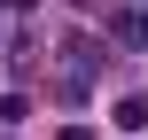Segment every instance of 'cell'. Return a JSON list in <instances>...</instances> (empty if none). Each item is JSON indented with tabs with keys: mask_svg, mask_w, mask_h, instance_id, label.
Masks as SVG:
<instances>
[{
	"mask_svg": "<svg viewBox=\"0 0 148 140\" xmlns=\"http://www.w3.org/2000/svg\"><path fill=\"white\" fill-rule=\"evenodd\" d=\"M109 39H125V47H148V8H117V16H109Z\"/></svg>",
	"mask_w": 148,
	"mask_h": 140,
	"instance_id": "1",
	"label": "cell"
},
{
	"mask_svg": "<svg viewBox=\"0 0 148 140\" xmlns=\"http://www.w3.org/2000/svg\"><path fill=\"white\" fill-rule=\"evenodd\" d=\"M109 125H117V132H140V125H148V101H117V117H109Z\"/></svg>",
	"mask_w": 148,
	"mask_h": 140,
	"instance_id": "2",
	"label": "cell"
},
{
	"mask_svg": "<svg viewBox=\"0 0 148 140\" xmlns=\"http://www.w3.org/2000/svg\"><path fill=\"white\" fill-rule=\"evenodd\" d=\"M23 117H31V101L23 94H0V125H23Z\"/></svg>",
	"mask_w": 148,
	"mask_h": 140,
	"instance_id": "3",
	"label": "cell"
},
{
	"mask_svg": "<svg viewBox=\"0 0 148 140\" xmlns=\"http://www.w3.org/2000/svg\"><path fill=\"white\" fill-rule=\"evenodd\" d=\"M62 140H94V125H62Z\"/></svg>",
	"mask_w": 148,
	"mask_h": 140,
	"instance_id": "4",
	"label": "cell"
},
{
	"mask_svg": "<svg viewBox=\"0 0 148 140\" xmlns=\"http://www.w3.org/2000/svg\"><path fill=\"white\" fill-rule=\"evenodd\" d=\"M0 8H31V0H0Z\"/></svg>",
	"mask_w": 148,
	"mask_h": 140,
	"instance_id": "5",
	"label": "cell"
}]
</instances>
